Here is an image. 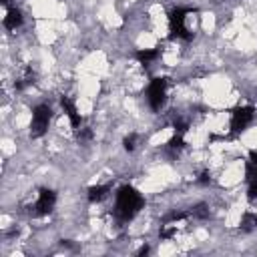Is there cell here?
Instances as JSON below:
<instances>
[{"mask_svg":"<svg viewBox=\"0 0 257 257\" xmlns=\"http://www.w3.org/2000/svg\"><path fill=\"white\" fill-rule=\"evenodd\" d=\"M137 59H139L143 64H149L151 60H155L159 57V48H151V50H139V53L135 55Z\"/></svg>","mask_w":257,"mask_h":257,"instance_id":"cell-10","label":"cell"},{"mask_svg":"<svg viewBox=\"0 0 257 257\" xmlns=\"http://www.w3.org/2000/svg\"><path fill=\"white\" fill-rule=\"evenodd\" d=\"M55 203H57V193L53 189H40L39 191V201L37 205H34V215H46L53 211L55 207Z\"/></svg>","mask_w":257,"mask_h":257,"instance_id":"cell-6","label":"cell"},{"mask_svg":"<svg viewBox=\"0 0 257 257\" xmlns=\"http://www.w3.org/2000/svg\"><path fill=\"white\" fill-rule=\"evenodd\" d=\"M32 82H34V73L30 71V68H26L24 77L16 80V91H22V89H26L28 84H32Z\"/></svg>","mask_w":257,"mask_h":257,"instance_id":"cell-12","label":"cell"},{"mask_svg":"<svg viewBox=\"0 0 257 257\" xmlns=\"http://www.w3.org/2000/svg\"><path fill=\"white\" fill-rule=\"evenodd\" d=\"M195 12V8H175L169 14V26H171V39H183L191 40L193 34L185 28V16Z\"/></svg>","mask_w":257,"mask_h":257,"instance_id":"cell-2","label":"cell"},{"mask_svg":"<svg viewBox=\"0 0 257 257\" xmlns=\"http://www.w3.org/2000/svg\"><path fill=\"white\" fill-rule=\"evenodd\" d=\"M135 141H137V135H129V137H125V141H123V145H125V149L131 153V151H135Z\"/></svg>","mask_w":257,"mask_h":257,"instance_id":"cell-16","label":"cell"},{"mask_svg":"<svg viewBox=\"0 0 257 257\" xmlns=\"http://www.w3.org/2000/svg\"><path fill=\"white\" fill-rule=\"evenodd\" d=\"M0 2H2V4H8V0H0Z\"/></svg>","mask_w":257,"mask_h":257,"instance_id":"cell-23","label":"cell"},{"mask_svg":"<svg viewBox=\"0 0 257 257\" xmlns=\"http://www.w3.org/2000/svg\"><path fill=\"white\" fill-rule=\"evenodd\" d=\"M173 233H175V227H173V225H169V227L161 229V237H163V239H169V237H173Z\"/></svg>","mask_w":257,"mask_h":257,"instance_id":"cell-19","label":"cell"},{"mask_svg":"<svg viewBox=\"0 0 257 257\" xmlns=\"http://www.w3.org/2000/svg\"><path fill=\"white\" fill-rule=\"evenodd\" d=\"M253 107H239L233 111V117H231V129L233 133H241L247 129V125L251 123L253 119Z\"/></svg>","mask_w":257,"mask_h":257,"instance_id":"cell-5","label":"cell"},{"mask_svg":"<svg viewBox=\"0 0 257 257\" xmlns=\"http://www.w3.org/2000/svg\"><path fill=\"white\" fill-rule=\"evenodd\" d=\"M255 227H257V215L243 213V217H241V231H251Z\"/></svg>","mask_w":257,"mask_h":257,"instance_id":"cell-11","label":"cell"},{"mask_svg":"<svg viewBox=\"0 0 257 257\" xmlns=\"http://www.w3.org/2000/svg\"><path fill=\"white\" fill-rule=\"evenodd\" d=\"M77 135H79L80 141H87V139H91V137H93V131L91 129H80V131H77Z\"/></svg>","mask_w":257,"mask_h":257,"instance_id":"cell-18","label":"cell"},{"mask_svg":"<svg viewBox=\"0 0 257 257\" xmlns=\"http://www.w3.org/2000/svg\"><path fill=\"white\" fill-rule=\"evenodd\" d=\"M183 145H185V143H183V135H181V133H175V137L169 141V147H171V149H183Z\"/></svg>","mask_w":257,"mask_h":257,"instance_id":"cell-15","label":"cell"},{"mask_svg":"<svg viewBox=\"0 0 257 257\" xmlns=\"http://www.w3.org/2000/svg\"><path fill=\"white\" fill-rule=\"evenodd\" d=\"M22 24V12L19 8H10L8 14L4 16V28L8 30H16Z\"/></svg>","mask_w":257,"mask_h":257,"instance_id":"cell-8","label":"cell"},{"mask_svg":"<svg viewBox=\"0 0 257 257\" xmlns=\"http://www.w3.org/2000/svg\"><path fill=\"white\" fill-rule=\"evenodd\" d=\"M147 253H149V245H143V247L139 249V253H137V255H141V257H143V255H147Z\"/></svg>","mask_w":257,"mask_h":257,"instance_id":"cell-22","label":"cell"},{"mask_svg":"<svg viewBox=\"0 0 257 257\" xmlns=\"http://www.w3.org/2000/svg\"><path fill=\"white\" fill-rule=\"evenodd\" d=\"M249 163H253L257 167V151H249Z\"/></svg>","mask_w":257,"mask_h":257,"instance_id":"cell-21","label":"cell"},{"mask_svg":"<svg viewBox=\"0 0 257 257\" xmlns=\"http://www.w3.org/2000/svg\"><path fill=\"white\" fill-rule=\"evenodd\" d=\"M165 89H167V79H153L149 84V105L153 111H161L165 102Z\"/></svg>","mask_w":257,"mask_h":257,"instance_id":"cell-4","label":"cell"},{"mask_svg":"<svg viewBox=\"0 0 257 257\" xmlns=\"http://www.w3.org/2000/svg\"><path fill=\"white\" fill-rule=\"evenodd\" d=\"M191 215H193V217H199V219H207V217H209V209H207V205H203V203H201V205H197V207L191 211Z\"/></svg>","mask_w":257,"mask_h":257,"instance_id":"cell-13","label":"cell"},{"mask_svg":"<svg viewBox=\"0 0 257 257\" xmlns=\"http://www.w3.org/2000/svg\"><path fill=\"white\" fill-rule=\"evenodd\" d=\"M60 107L64 109V113H66V117L71 119V125H73V129H80V123H82V119H80V115H79V111H77V107H75V102L68 99V97H62L60 99Z\"/></svg>","mask_w":257,"mask_h":257,"instance_id":"cell-7","label":"cell"},{"mask_svg":"<svg viewBox=\"0 0 257 257\" xmlns=\"http://www.w3.org/2000/svg\"><path fill=\"white\" fill-rule=\"evenodd\" d=\"M187 217H189V213H185V211H173L167 217V223H177V221H183Z\"/></svg>","mask_w":257,"mask_h":257,"instance_id":"cell-14","label":"cell"},{"mask_svg":"<svg viewBox=\"0 0 257 257\" xmlns=\"http://www.w3.org/2000/svg\"><path fill=\"white\" fill-rule=\"evenodd\" d=\"M143 205H145L143 195L137 191L135 187L125 185L117 193V209H115V213H117V217L121 221H131L137 213L143 209Z\"/></svg>","mask_w":257,"mask_h":257,"instance_id":"cell-1","label":"cell"},{"mask_svg":"<svg viewBox=\"0 0 257 257\" xmlns=\"http://www.w3.org/2000/svg\"><path fill=\"white\" fill-rule=\"evenodd\" d=\"M53 119V111L48 105H39L32 111V125H30V137L32 139H40L48 131V123Z\"/></svg>","mask_w":257,"mask_h":257,"instance_id":"cell-3","label":"cell"},{"mask_svg":"<svg viewBox=\"0 0 257 257\" xmlns=\"http://www.w3.org/2000/svg\"><path fill=\"white\" fill-rule=\"evenodd\" d=\"M199 183H203V185L211 183V175H209V171H203V173H201V177H199Z\"/></svg>","mask_w":257,"mask_h":257,"instance_id":"cell-20","label":"cell"},{"mask_svg":"<svg viewBox=\"0 0 257 257\" xmlns=\"http://www.w3.org/2000/svg\"><path fill=\"white\" fill-rule=\"evenodd\" d=\"M255 197H257V177L253 181H249V193H247V199L249 201H253Z\"/></svg>","mask_w":257,"mask_h":257,"instance_id":"cell-17","label":"cell"},{"mask_svg":"<svg viewBox=\"0 0 257 257\" xmlns=\"http://www.w3.org/2000/svg\"><path fill=\"white\" fill-rule=\"evenodd\" d=\"M111 191V187L109 185H95L89 189V201L91 203H97V201H102L107 197V193Z\"/></svg>","mask_w":257,"mask_h":257,"instance_id":"cell-9","label":"cell"}]
</instances>
